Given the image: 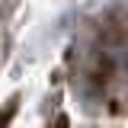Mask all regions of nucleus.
Returning <instances> with one entry per match:
<instances>
[{"instance_id":"nucleus-1","label":"nucleus","mask_w":128,"mask_h":128,"mask_svg":"<svg viewBox=\"0 0 128 128\" xmlns=\"http://www.w3.org/2000/svg\"><path fill=\"white\" fill-rule=\"evenodd\" d=\"M6 6H10V0H0V19H3V13H6Z\"/></svg>"}]
</instances>
